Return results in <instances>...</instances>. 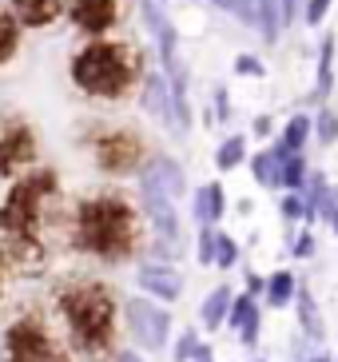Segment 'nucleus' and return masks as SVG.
I'll return each mask as SVG.
<instances>
[{"mask_svg": "<svg viewBox=\"0 0 338 362\" xmlns=\"http://www.w3.org/2000/svg\"><path fill=\"white\" fill-rule=\"evenodd\" d=\"M315 251H318V243H315V231H310V227H307V231H298L295 247H291V255H295V259H310Z\"/></svg>", "mask_w": 338, "mask_h": 362, "instance_id": "34", "label": "nucleus"}, {"mask_svg": "<svg viewBox=\"0 0 338 362\" xmlns=\"http://www.w3.org/2000/svg\"><path fill=\"white\" fill-rule=\"evenodd\" d=\"M64 8L72 16L76 28H84V33H107L112 24H116V0H64Z\"/></svg>", "mask_w": 338, "mask_h": 362, "instance_id": "11", "label": "nucleus"}, {"mask_svg": "<svg viewBox=\"0 0 338 362\" xmlns=\"http://www.w3.org/2000/svg\"><path fill=\"white\" fill-rule=\"evenodd\" d=\"M231 68H235V76H255V80H263L267 76V64L259 60V56H251V52H239Z\"/></svg>", "mask_w": 338, "mask_h": 362, "instance_id": "32", "label": "nucleus"}, {"mask_svg": "<svg viewBox=\"0 0 338 362\" xmlns=\"http://www.w3.org/2000/svg\"><path fill=\"white\" fill-rule=\"evenodd\" d=\"M195 346H199V330H195V327H183L180 339H175V351H171V358H175V362H191V358H195Z\"/></svg>", "mask_w": 338, "mask_h": 362, "instance_id": "29", "label": "nucleus"}, {"mask_svg": "<svg viewBox=\"0 0 338 362\" xmlns=\"http://www.w3.org/2000/svg\"><path fill=\"white\" fill-rule=\"evenodd\" d=\"M139 187H151V192L168 195L175 203L187 195V171L171 160V156H156V160H148L144 171H139Z\"/></svg>", "mask_w": 338, "mask_h": 362, "instance_id": "8", "label": "nucleus"}, {"mask_svg": "<svg viewBox=\"0 0 338 362\" xmlns=\"http://www.w3.org/2000/svg\"><path fill=\"white\" fill-rule=\"evenodd\" d=\"M4 358L8 362H68V354L52 342L40 319H21L12 322L4 334Z\"/></svg>", "mask_w": 338, "mask_h": 362, "instance_id": "6", "label": "nucleus"}, {"mask_svg": "<svg viewBox=\"0 0 338 362\" xmlns=\"http://www.w3.org/2000/svg\"><path fill=\"white\" fill-rule=\"evenodd\" d=\"M16 44H21V24H16V16H0V64L4 60H12V52H16Z\"/></svg>", "mask_w": 338, "mask_h": 362, "instance_id": "25", "label": "nucleus"}, {"mask_svg": "<svg viewBox=\"0 0 338 362\" xmlns=\"http://www.w3.org/2000/svg\"><path fill=\"white\" fill-rule=\"evenodd\" d=\"M0 263H4V251H0Z\"/></svg>", "mask_w": 338, "mask_h": 362, "instance_id": "43", "label": "nucleus"}, {"mask_svg": "<svg viewBox=\"0 0 338 362\" xmlns=\"http://www.w3.org/2000/svg\"><path fill=\"white\" fill-rule=\"evenodd\" d=\"M48 192H56V175L48 168L24 175L8 192V199L0 203V231L12 235L16 243H28L36 223H40V207L48 199Z\"/></svg>", "mask_w": 338, "mask_h": 362, "instance_id": "4", "label": "nucleus"}, {"mask_svg": "<svg viewBox=\"0 0 338 362\" xmlns=\"http://www.w3.org/2000/svg\"><path fill=\"white\" fill-rule=\"evenodd\" d=\"M136 80V56L124 44L92 40L72 56V84L95 100H116Z\"/></svg>", "mask_w": 338, "mask_h": 362, "instance_id": "3", "label": "nucleus"}, {"mask_svg": "<svg viewBox=\"0 0 338 362\" xmlns=\"http://www.w3.org/2000/svg\"><path fill=\"white\" fill-rule=\"evenodd\" d=\"M315 139H318V144H334V139H338V112H334V107H318Z\"/></svg>", "mask_w": 338, "mask_h": 362, "instance_id": "26", "label": "nucleus"}, {"mask_svg": "<svg viewBox=\"0 0 338 362\" xmlns=\"http://www.w3.org/2000/svg\"><path fill=\"white\" fill-rule=\"evenodd\" d=\"M318 219H327V223H334V219H338V187H334V183H330V187H327V195H322Z\"/></svg>", "mask_w": 338, "mask_h": 362, "instance_id": "35", "label": "nucleus"}, {"mask_svg": "<svg viewBox=\"0 0 338 362\" xmlns=\"http://www.w3.org/2000/svg\"><path fill=\"white\" fill-rule=\"evenodd\" d=\"M251 362H267V358H251Z\"/></svg>", "mask_w": 338, "mask_h": 362, "instance_id": "42", "label": "nucleus"}, {"mask_svg": "<svg viewBox=\"0 0 338 362\" xmlns=\"http://www.w3.org/2000/svg\"><path fill=\"white\" fill-rule=\"evenodd\" d=\"M191 362H215V346L211 342H199V346H195V358Z\"/></svg>", "mask_w": 338, "mask_h": 362, "instance_id": "38", "label": "nucleus"}, {"mask_svg": "<svg viewBox=\"0 0 338 362\" xmlns=\"http://www.w3.org/2000/svg\"><path fill=\"white\" fill-rule=\"evenodd\" d=\"M247 163H251V175H255L259 187H267V192H283V151L279 148L255 151Z\"/></svg>", "mask_w": 338, "mask_h": 362, "instance_id": "16", "label": "nucleus"}, {"mask_svg": "<svg viewBox=\"0 0 338 362\" xmlns=\"http://www.w3.org/2000/svg\"><path fill=\"white\" fill-rule=\"evenodd\" d=\"M279 148V144H275ZM283 151V148H279ZM310 168H307V156H286L283 151V192H303V183H307Z\"/></svg>", "mask_w": 338, "mask_h": 362, "instance_id": "24", "label": "nucleus"}, {"mask_svg": "<svg viewBox=\"0 0 338 362\" xmlns=\"http://www.w3.org/2000/svg\"><path fill=\"white\" fill-rule=\"evenodd\" d=\"M243 160H247V136L243 132H235V136H227L215 148V168L227 175V171H235V168H243Z\"/></svg>", "mask_w": 338, "mask_h": 362, "instance_id": "22", "label": "nucleus"}, {"mask_svg": "<svg viewBox=\"0 0 338 362\" xmlns=\"http://www.w3.org/2000/svg\"><path fill=\"white\" fill-rule=\"evenodd\" d=\"M231 303H235V291L223 283V287H211V295L199 303V322L207 330H219L227 327V315H231Z\"/></svg>", "mask_w": 338, "mask_h": 362, "instance_id": "18", "label": "nucleus"}, {"mask_svg": "<svg viewBox=\"0 0 338 362\" xmlns=\"http://www.w3.org/2000/svg\"><path fill=\"white\" fill-rule=\"evenodd\" d=\"M116 362H148V358H144V354H136V351H120Z\"/></svg>", "mask_w": 338, "mask_h": 362, "instance_id": "39", "label": "nucleus"}, {"mask_svg": "<svg viewBox=\"0 0 338 362\" xmlns=\"http://www.w3.org/2000/svg\"><path fill=\"white\" fill-rule=\"evenodd\" d=\"M60 315L80 351L88 354L107 351L112 322H116V298L104 283H76V287L60 291Z\"/></svg>", "mask_w": 338, "mask_h": 362, "instance_id": "2", "label": "nucleus"}, {"mask_svg": "<svg viewBox=\"0 0 338 362\" xmlns=\"http://www.w3.org/2000/svg\"><path fill=\"white\" fill-rule=\"evenodd\" d=\"M251 132H255V136H259V139H271V136H275V119H271V116H267V112H263V116H255Z\"/></svg>", "mask_w": 338, "mask_h": 362, "instance_id": "36", "label": "nucleus"}, {"mask_svg": "<svg viewBox=\"0 0 338 362\" xmlns=\"http://www.w3.org/2000/svg\"><path fill=\"white\" fill-rule=\"evenodd\" d=\"M259 36L275 44L283 36V4L279 0H259Z\"/></svg>", "mask_w": 338, "mask_h": 362, "instance_id": "23", "label": "nucleus"}, {"mask_svg": "<svg viewBox=\"0 0 338 362\" xmlns=\"http://www.w3.org/2000/svg\"><path fill=\"white\" fill-rule=\"evenodd\" d=\"M211 4H215V8H223V12H227V0H211Z\"/></svg>", "mask_w": 338, "mask_h": 362, "instance_id": "40", "label": "nucleus"}, {"mask_svg": "<svg viewBox=\"0 0 338 362\" xmlns=\"http://www.w3.org/2000/svg\"><path fill=\"white\" fill-rule=\"evenodd\" d=\"M330 227H334V235H338V219H334V223H330Z\"/></svg>", "mask_w": 338, "mask_h": 362, "instance_id": "41", "label": "nucleus"}, {"mask_svg": "<svg viewBox=\"0 0 338 362\" xmlns=\"http://www.w3.org/2000/svg\"><path fill=\"white\" fill-rule=\"evenodd\" d=\"M259 303H255L251 295H235V303H231V315H227V327L239 334V342L243 346H255L259 342Z\"/></svg>", "mask_w": 338, "mask_h": 362, "instance_id": "14", "label": "nucleus"}, {"mask_svg": "<svg viewBox=\"0 0 338 362\" xmlns=\"http://www.w3.org/2000/svg\"><path fill=\"white\" fill-rule=\"evenodd\" d=\"M32 160H36V139L28 124H0V175H12Z\"/></svg>", "mask_w": 338, "mask_h": 362, "instance_id": "9", "label": "nucleus"}, {"mask_svg": "<svg viewBox=\"0 0 338 362\" xmlns=\"http://www.w3.org/2000/svg\"><path fill=\"white\" fill-rule=\"evenodd\" d=\"M191 211H195V223L199 227H215L227 215V187L223 183H203V187H195Z\"/></svg>", "mask_w": 338, "mask_h": 362, "instance_id": "13", "label": "nucleus"}, {"mask_svg": "<svg viewBox=\"0 0 338 362\" xmlns=\"http://www.w3.org/2000/svg\"><path fill=\"white\" fill-rule=\"evenodd\" d=\"M64 0H12V16L16 24H28V28H44L60 16Z\"/></svg>", "mask_w": 338, "mask_h": 362, "instance_id": "17", "label": "nucleus"}, {"mask_svg": "<svg viewBox=\"0 0 338 362\" xmlns=\"http://www.w3.org/2000/svg\"><path fill=\"white\" fill-rule=\"evenodd\" d=\"M215 247H219V231L215 227H199V239H195V259H199V267H215Z\"/></svg>", "mask_w": 338, "mask_h": 362, "instance_id": "27", "label": "nucleus"}, {"mask_svg": "<svg viewBox=\"0 0 338 362\" xmlns=\"http://www.w3.org/2000/svg\"><path fill=\"white\" fill-rule=\"evenodd\" d=\"M136 283L144 287V295L156 298V303H175L183 295V275L168 263H139Z\"/></svg>", "mask_w": 338, "mask_h": 362, "instance_id": "10", "label": "nucleus"}, {"mask_svg": "<svg viewBox=\"0 0 338 362\" xmlns=\"http://www.w3.org/2000/svg\"><path fill=\"white\" fill-rule=\"evenodd\" d=\"M279 211H283V219H291V223H307V199L298 192H286L283 203H279Z\"/></svg>", "mask_w": 338, "mask_h": 362, "instance_id": "30", "label": "nucleus"}, {"mask_svg": "<svg viewBox=\"0 0 338 362\" xmlns=\"http://www.w3.org/2000/svg\"><path fill=\"white\" fill-rule=\"evenodd\" d=\"M76 247L95 259L120 263L136 251V215L120 195H92L76 215Z\"/></svg>", "mask_w": 338, "mask_h": 362, "instance_id": "1", "label": "nucleus"}, {"mask_svg": "<svg viewBox=\"0 0 338 362\" xmlns=\"http://www.w3.org/2000/svg\"><path fill=\"white\" fill-rule=\"evenodd\" d=\"M227 12H231L235 21L259 28V0H227Z\"/></svg>", "mask_w": 338, "mask_h": 362, "instance_id": "31", "label": "nucleus"}, {"mask_svg": "<svg viewBox=\"0 0 338 362\" xmlns=\"http://www.w3.org/2000/svg\"><path fill=\"white\" fill-rule=\"evenodd\" d=\"M243 295H251V298L267 295V279L259 275V271H247V291H243Z\"/></svg>", "mask_w": 338, "mask_h": 362, "instance_id": "37", "label": "nucleus"}, {"mask_svg": "<svg viewBox=\"0 0 338 362\" xmlns=\"http://www.w3.org/2000/svg\"><path fill=\"white\" fill-rule=\"evenodd\" d=\"M295 310H298V330L310 346H322L327 342V327H322V315H318V303L310 295V287L298 283V295H295Z\"/></svg>", "mask_w": 338, "mask_h": 362, "instance_id": "15", "label": "nucleus"}, {"mask_svg": "<svg viewBox=\"0 0 338 362\" xmlns=\"http://www.w3.org/2000/svg\"><path fill=\"white\" fill-rule=\"evenodd\" d=\"M215 267H219V271L239 267V243H235L231 235H223V231H219V247H215Z\"/></svg>", "mask_w": 338, "mask_h": 362, "instance_id": "28", "label": "nucleus"}, {"mask_svg": "<svg viewBox=\"0 0 338 362\" xmlns=\"http://www.w3.org/2000/svg\"><path fill=\"white\" fill-rule=\"evenodd\" d=\"M330 4H334V0H307V4H303V21H307V28H318V24L327 21Z\"/></svg>", "mask_w": 338, "mask_h": 362, "instance_id": "33", "label": "nucleus"}, {"mask_svg": "<svg viewBox=\"0 0 338 362\" xmlns=\"http://www.w3.org/2000/svg\"><path fill=\"white\" fill-rule=\"evenodd\" d=\"M124 322H127V334L144 346V351H163L171 339V310L163 303L148 295H136L124 303Z\"/></svg>", "mask_w": 338, "mask_h": 362, "instance_id": "5", "label": "nucleus"}, {"mask_svg": "<svg viewBox=\"0 0 338 362\" xmlns=\"http://www.w3.org/2000/svg\"><path fill=\"white\" fill-rule=\"evenodd\" d=\"M95 163L112 175H127V171H144V144L132 132H104L95 139Z\"/></svg>", "mask_w": 338, "mask_h": 362, "instance_id": "7", "label": "nucleus"}, {"mask_svg": "<svg viewBox=\"0 0 338 362\" xmlns=\"http://www.w3.org/2000/svg\"><path fill=\"white\" fill-rule=\"evenodd\" d=\"M310 136H315V119H310L307 112H295V116L286 119L283 136H279L275 144L286 151V156H303V151H307V139H310Z\"/></svg>", "mask_w": 338, "mask_h": 362, "instance_id": "19", "label": "nucleus"}, {"mask_svg": "<svg viewBox=\"0 0 338 362\" xmlns=\"http://www.w3.org/2000/svg\"><path fill=\"white\" fill-rule=\"evenodd\" d=\"M334 92V36H322L318 44V76H315V100H327Z\"/></svg>", "mask_w": 338, "mask_h": 362, "instance_id": "20", "label": "nucleus"}, {"mask_svg": "<svg viewBox=\"0 0 338 362\" xmlns=\"http://www.w3.org/2000/svg\"><path fill=\"white\" fill-rule=\"evenodd\" d=\"M295 295H298L295 271H275V275H267V303H271L275 310L291 307V303H295Z\"/></svg>", "mask_w": 338, "mask_h": 362, "instance_id": "21", "label": "nucleus"}, {"mask_svg": "<svg viewBox=\"0 0 338 362\" xmlns=\"http://www.w3.org/2000/svg\"><path fill=\"white\" fill-rule=\"evenodd\" d=\"M139 107L171 132V84H168V76H163V72H148V76H144V88H139Z\"/></svg>", "mask_w": 338, "mask_h": 362, "instance_id": "12", "label": "nucleus"}]
</instances>
